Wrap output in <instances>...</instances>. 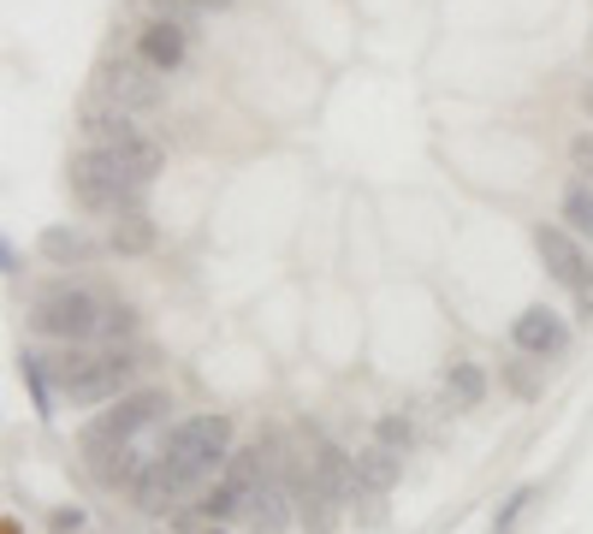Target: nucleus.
<instances>
[{
    "mask_svg": "<svg viewBox=\"0 0 593 534\" xmlns=\"http://www.w3.org/2000/svg\"><path fill=\"white\" fill-rule=\"evenodd\" d=\"M66 179H72V197L83 202V209H101V214L143 209V191H149V179H137L131 161L119 149H83V154H72Z\"/></svg>",
    "mask_w": 593,
    "mask_h": 534,
    "instance_id": "1",
    "label": "nucleus"
},
{
    "mask_svg": "<svg viewBox=\"0 0 593 534\" xmlns=\"http://www.w3.org/2000/svg\"><path fill=\"white\" fill-rule=\"evenodd\" d=\"M137 374V356L131 351H66L54 356V381L66 386V399L72 404H101V399H125Z\"/></svg>",
    "mask_w": 593,
    "mask_h": 534,
    "instance_id": "2",
    "label": "nucleus"
},
{
    "mask_svg": "<svg viewBox=\"0 0 593 534\" xmlns=\"http://www.w3.org/2000/svg\"><path fill=\"white\" fill-rule=\"evenodd\" d=\"M225 445H232V422H225V416H197V422L172 427L167 445H161V457L190 481V487H197V481H208L214 470H225V457H232Z\"/></svg>",
    "mask_w": 593,
    "mask_h": 534,
    "instance_id": "3",
    "label": "nucleus"
},
{
    "mask_svg": "<svg viewBox=\"0 0 593 534\" xmlns=\"http://www.w3.org/2000/svg\"><path fill=\"white\" fill-rule=\"evenodd\" d=\"M167 410H172L167 392H125V399H113V410H101V416L83 427V452L101 463L108 452H119V445H131L149 422H161Z\"/></svg>",
    "mask_w": 593,
    "mask_h": 534,
    "instance_id": "4",
    "label": "nucleus"
},
{
    "mask_svg": "<svg viewBox=\"0 0 593 534\" xmlns=\"http://www.w3.org/2000/svg\"><path fill=\"white\" fill-rule=\"evenodd\" d=\"M101 309L90 291H78V285H54V291H42L37 298V315H30V326L48 339H66V344H83V339H96L101 333Z\"/></svg>",
    "mask_w": 593,
    "mask_h": 534,
    "instance_id": "5",
    "label": "nucleus"
},
{
    "mask_svg": "<svg viewBox=\"0 0 593 534\" xmlns=\"http://www.w3.org/2000/svg\"><path fill=\"white\" fill-rule=\"evenodd\" d=\"M101 95H108V108L149 113V108H161L167 83L149 60H119V66H101Z\"/></svg>",
    "mask_w": 593,
    "mask_h": 534,
    "instance_id": "6",
    "label": "nucleus"
},
{
    "mask_svg": "<svg viewBox=\"0 0 593 534\" xmlns=\"http://www.w3.org/2000/svg\"><path fill=\"white\" fill-rule=\"evenodd\" d=\"M291 505H296V523H303L309 534H333V523H339V498L321 487L315 463H296V470H291Z\"/></svg>",
    "mask_w": 593,
    "mask_h": 534,
    "instance_id": "7",
    "label": "nucleus"
},
{
    "mask_svg": "<svg viewBox=\"0 0 593 534\" xmlns=\"http://www.w3.org/2000/svg\"><path fill=\"white\" fill-rule=\"evenodd\" d=\"M137 60H149L154 72H179L184 66V19H149L137 30Z\"/></svg>",
    "mask_w": 593,
    "mask_h": 534,
    "instance_id": "8",
    "label": "nucleus"
},
{
    "mask_svg": "<svg viewBox=\"0 0 593 534\" xmlns=\"http://www.w3.org/2000/svg\"><path fill=\"white\" fill-rule=\"evenodd\" d=\"M534 250H540V262H546V273L557 285H582L587 280V262H582V244H575V238L564 232V226H540L534 232Z\"/></svg>",
    "mask_w": 593,
    "mask_h": 534,
    "instance_id": "9",
    "label": "nucleus"
},
{
    "mask_svg": "<svg viewBox=\"0 0 593 534\" xmlns=\"http://www.w3.org/2000/svg\"><path fill=\"white\" fill-rule=\"evenodd\" d=\"M190 493V481L172 470L167 457H154L143 475H137V487H131V498H137V511H149V516H161V511H172L179 498Z\"/></svg>",
    "mask_w": 593,
    "mask_h": 534,
    "instance_id": "10",
    "label": "nucleus"
},
{
    "mask_svg": "<svg viewBox=\"0 0 593 534\" xmlns=\"http://www.w3.org/2000/svg\"><path fill=\"white\" fill-rule=\"evenodd\" d=\"M315 475H321V487L339 498V505H356L362 498V475H356V457L344 452V445H333V440H321L315 445Z\"/></svg>",
    "mask_w": 593,
    "mask_h": 534,
    "instance_id": "11",
    "label": "nucleus"
},
{
    "mask_svg": "<svg viewBox=\"0 0 593 534\" xmlns=\"http://www.w3.org/2000/svg\"><path fill=\"white\" fill-rule=\"evenodd\" d=\"M511 339H516V351H529V356H557L570 344L564 321H557L552 309H522L516 326H511Z\"/></svg>",
    "mask_w": 593,
    "mask_h": 534,
    "instance_id": "12",
    "label": "nucleus"
},
{
    "mask_svg": "<svg viewBox=\"0 0 593 534\" xmlns=\"http://www.w3.org/2000/svg\"><path fill=\"white\" fill-rule=\"evenodd\" d=\"M83 137H90V149H131L137 137V119L125 108H90L83 113Z\"/></svg>",
    "mask_w": 593,
    "mask_h": 534,
    "instance_id": "13",
    "label": "nucleus"
},
{
    "mask_svg": "<svg viewBox=\"0 0 593 534\" xmlns=\"http://www.w3.org/2000/svg\"><path fill=\"white\" fill-rule=\"evenodd\" d=\"M291 516H296L291 487H279V481L268 475V487H261V493H255V505H250V534H285Z\"/></svg>",
    "mask_w": 593,
    "mask_h": 534,
    "instance_id": "14",
    "label": "nucleus"
},
{
    "mask_svg": "<svg viewBox=\"0 0 593 534\" xmlns=\"http://www.w3.org/2000/svg\"><path fill=\"white\" fill-rule=\"evenodd\" d=\"M113 250L119 255H143V250H154V220L143 214V209H125L113 220Z\"/></svg>",
    "mask_w": 593,
    "mask_h": 534,
    "instance_id": "15",
    "label": "nucleus"
},
{
    "mask_svg": "<svg viewBox=\"0 0 593 534\" xmlns=\"http://www.w3.org/2000/svg\"><path fill=\"white\" fill-rule=\"evenodd\" d=\"M149 463H154V457H143L137 445H119V452H108V457L96 463V475L108 481V487H137V475H143Z\"/></svg>",
    "mask_w": 593,
    "mask_h": 534,
    "instance_id": "16",
    "label": "nucleus"
},
{
    "mask_svg": "<svg viewBox=\"0 0 593 534\" xmlns=\"http://www.w3.org/2000/svg\"><path fill=\"white\" fill-rule=\"evenodd\" d=\"M356 475H362V487H369V493H386L398 481V452H386V445H362V452H356Z\"/></svg>",
    "mask_w": 593,
    "mask_h": 534,
    "instance_id": "17",
    "label": "nucleus"
},
{
    "mask_svg": "<svg viewBox=\"0 0 593 534\" xmlns=\"http://www.w3.org/2000/svg\"><path fill=\"white\" fill-rule=\"evenodd\" d=\"M42 255H48V262H90L96 244L78 226H48L42 232Z\"/></svg>",
    "mask_w": 593,
    "mask_h": 534,
    "instance_id": "18",
    "label": "nucleus"
},
{
    "mask_svg": "<svg viewBox=\"0 0 593 534\" xmlns=\"http://www.w3.org/2000/svg\"><path fill=\"white\" fill-rule=\"evenodd\" d=\"M445 392H451V404H458V410H475V404L486 399V374H481L475 363H451Z\"/></svg>",
    "mask_w": 593,
    "mask_h": 534,
    "instance_id": "19",
    "label": "nucleus"
},
{
    "mask_svg": "<svg viewBox=\"0 0 593 534\" xmlns=\"http://www.w3.org/2000/svg\"><path fill=\"white\" fill-rule=\"evenodd\" d=\"M564 220H570L582 238H593V184H587V179L564 191Z\"/></svg>",
    "mask_w": 593,
    "mask_h": 534,
    "instance_id": "20",
    "label": "nucleus"
},
{
    "mask_svg": "<svg viewBox=\"0 0 593 534\" xmlns=\"http://www.w3.org/2000/svg\"><path fill=\"white\" fill-rule=\"evenodd\" d=\"M131 333H137V309H131V303H108V315H101V333H96V339L119 344V339H131Z\"/></svg>",
    "mask_w": 593,
    "mask_h": 534,
    "instance_id": "21",
    "label": "nucleus"
},
{
    "mask_svg": "<svg viewBox=\"0 0 593 534\" xmlns=\"http://www.w3.org/2000/svg\"><path fill=\"white\" fill-rule=\"evenodd\" d=\"M161 19H202V12H225L232 0H154Z\"/></svg>",
    "mask_w": 593,
    "mask_h": 534,
    "instance_id": "22",
    "label": "nucleus"
},
{
    "mask_svg": "<svg viewBox=\"0 0 593 534\" xmlns=\"http://www.w3.org/2000/svg\"><path fill=\"white\" fill-rule=\"evenodd\" d=\"M374 434H380V445H386V452H404V445H410V422H404V416H380Z\"/></svg>",
    "mask_w": 593,
    "mask_h": 534,
    "instance_id": "23",
    "label": "nucleus"
},
{
    "mask_svg": "<svg viewBox=\"0 0 593 534\" xmlns=\"http://www.w3.org/2000/svg\"><path fill=\"white\" fill-rule=\"evenodd\" d=\"M570 161H575V172H587V184H593V131H582L570 143Z\"/></svg>",
    "mask_w": 593,
    "mask_h": 534,
    "instance_id": "24",
    "label": "nucleus"
},
{
    "mask_svg": "<svg viewBox=\"0 0 593 534\" xmlns=\"http://www.w3.org/2000/svg\"><path fill=\"white\" fill-rule=\"evenodd\" d=\"M529 498H534V487H522V493L511 498V505H504V511H499V523H493V534H511V523H516V516H522V505H529Z\"/></svg>",
    "mask_w": 593,
    "mask_h": 534,
    "instance_id": "25",
    "label": "nucleus"
},
{
    "mask_svg": "<svg viewBox=\"0 0 593 534\" xmlns=\"http://www.w3.org/2000/svg\"><path fill=\"white\" fill-rule=\"evenodd\" d=\"M0 273H7V280H19V273H24V255H19V244H0Z\"/></svg>",
    "mask_w": 593,
    "mask_h": 534,
    "instance_id": "26",
    "label": "nucleus"
},
{
    "mask_svg": "<svg viewBox=\"0 0 593 534\" xmlns=\"http://www.w3.org/2000/svg\"><path fill=\"white\" fill-rule=\"evenodd\" d=\"M575 309H582V321H593V273L575 285Z\"/></svg>",
    "mask_w": 593,
    "mask_h": 534,
    "instance_id": "27",
    "label": "nucleus"
},
{
    "mask_svg": "<svg viewBox=\"0 0 593 534\" xmlns=\"http://www.w3.org/2000/svg\"><path fill=\"white\" fill-rule=\"evenodd\" d=\"M83 528V511H54V534H78Z\"/></svg>",
    "mask_w": 593,
    "mask_h": 534,
    "instance_id": "28",
    "label": "nucleus"
},
{
    "mask_svg": "<svg viewBox=\"0 0 593 534\" xmlns=\"http://www.w3.org/2000/svg\"><path fill=\"white\" fill-rule=\"evenodd\" d=\"M582 108H587V113H593V83H587V90H582Z\"/></svg>",
    "mask_w": 593,
    "mask_h": 534,
    "instance_id": "29",
    "label": "nucleus"
},
{
    "mask_svg": "<svg viewBox=\"0 0 593 534\" xmlns=\"http://www.w3.org/2000/svg\"><path fill=\"white\" fill-rule=\"evenodd\" d=\"M208 534H214V528H208Z\"/></svg>",
    "mask_w": 593,
    "mask_h": 534,
    "instance_id": "30",
    "label": "nucleus"
}]
</instances>
